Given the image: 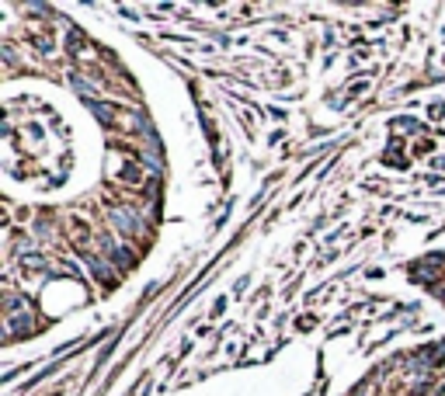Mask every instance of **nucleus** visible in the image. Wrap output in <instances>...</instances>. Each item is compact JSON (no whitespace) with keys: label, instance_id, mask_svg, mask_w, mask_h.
Wrapping results in <instances>:
<instances>
[]
</instances>
